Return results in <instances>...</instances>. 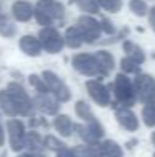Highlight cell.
I'll return each instance as SVG.
<instances>
[{"label":"cell","mask_w":155,"mask_h":157,"mask_svg":"<svg viewBox=\"0 0 155 157\" xmlns=\"http://www.w3.org/2000/svg\"><path fill=\"white\" fill-rule=\"evenodd\" d=\"M113 95H115L117 104L122 107H130L135 104L137 100V95H135V89L134 84L130 82V78L124 74H119L115 77V82H113Z\"/></svg>","instance_id":"obj_1"},{"label":"cell","mask_w":155,"mask_h":157,"mask_svg":"<svg viewBox=\"0 0 155 157\" xmlns=\"http://www.w3.org/2000/svg\"><path fill=\"white\" fill-rule=\"evenodd\" d=\"M73 67L79 70L80 74L88 77H107V74L103 72L100 62L95 55L90 54H79L73 57Z\"/></svg>","instance_id":"obj_2"},{"label":"cell","mask_w":155,"mask_h":157,"mask_svg":"<svg viewBox=\"0 0 155 157\" xmlns=\"http://www.w3.org/2000/svg\"><path fill=\"white\" fill-rule=\"evenodd\" d=\"M134 89H135V95L137 100L143 104L153 102L155 97V78L152 75H145V74H140L135 77L134 82Z\"/></svg>","instance_id":"obj_3"},{"label":"cell","mask_w":155,"mask_h":157,"mask_svg":"<svg viewBox=\"0 0 155 157\" xmlns=\"http://www.w3.org/2000/svg\"><path fill=\"white\" fill-rule=\"evenodd\" d=\"M77 27H79V30L83 37V42H87V44H94L95 40H98V37L102 33L100 24L97 20H94L92 17H82L79 20Z\"/></svg>","instance_id":"obj_4"},{"label":"cell","mask_w":155,"mask_h":157,"mask_svg":"<svg viewBox=\"0 0 155 157\" xmlns=\"http://www.w3.org/2000/svg\"><path fill=\"white\" fill-rule=\"evenodd\" d=\"M87 90H88V95L95 100L100 107H107L110 105V89L105 87L102 82L98 80H88L87 82Z\"/></svg>","instance_id":"obj_5"},{"label":"cell","mask_w":155,"mask_h":157,"mask_svg":"<svg viewBox=\"0 0 155 157\" xmlns=\"http://www.w3.org/2000/svg\"><path fill=\"white\" fill-rule=\"evenodd\" d=\"M77 130L80 132V137H82L87 144H94V142H97L103 136V127H102V124L97 121V119L87 122L85 127L77 125Z\"/></svg>","instance_id":"obj_6"},{"label":"cell","mask_w":155,"mask_h":157,"mask_svg":"<svg viewBox=\"0 0 155 157\" xmlns=\"http://www.w3.org/2000/svg\"><path fill=\"white\" fill-rule=\"evenodd\" d=\"M115 117H117V122H119L124 129L130 130V132H134V130L138 129L137 115L128 109V107H117L115 109Z\"/></svg>","instance_id":"obj_7"},{"label":"cell","mask_w":155,"mask_h":157,"mask_svg":"<svg viewBox=\"0 0 155 157\" xmlns=\"http://www.w3.org/2000/svg\"><path fill=\"white\" fill-rule=\"evenodd\" d=\"M42 40H43V45L49 52L52 54H55V52H58L62 47H64V40L60 39V35H58L55 30H43L42 32Z\"/></svg>","instance_id":"obj_8"},{"label":"cell","mask_w":155,"mask_h":157,"mask_svg":"<svg viewBox=\"0 0 155 157\" xmlns=\"http://www.w3.org/2000/svg\"><path fill=\"white\" fill-rule=\"evenodd\" d=\"M43 77H45V80L49 82V85H50L52 89H54L55 95H57L60 100H68V99H70V92H68V89L65 87V85L62 84L60 80H58V77H57V75H54L52 72H45V74H43Z\"/></svg>","instance_id":"obj_9"},{"label":"cell","mask_w":155,"mask_h":157,"mask_svg":"<svg viewBox=\"0 0 155 157\" xmlns=\"http://www.w3.org/2000/svg\"><path fill=\"white\" fill-rule=\"evenodd\" d=\"M124 50L128 54V57H132L134 60H137L138 63L145 62V54L142 52V48H140L138 45H135L134 42H130V40H125V42H124Z\"/></svg>","instance_id":"obj_10"},{"label":"cell","mask_w":155,"mask_h":157,"mask_svg":"<svg viewBox=\"0 0 155 157\" xmlns=\"http://www.w3.org/2000/svg\"><path fill=\"white\" fill-rule=\"evenodd\" d=\"M95 57L98 59V62H100L103 72H105L107 75H109V74L113 70V57L110 55V52L100 50V52H97V54H95Z\"/></svg>","instance_id":"obj_11"},{"label":"cell","mask_w":155,"mask_h":157,"mask_svg":"<svg viewBox=\"0 0 155 157\" xmlns=\"http://www.w3.org/2000/svg\"><path fill=\"white\" fill-rule=\"evenodd\" d=\"M67 44L70 47H80L83 44V37H82V33H80L79 30V27H70L68 30H67Z\"/></svg>","instance_id":"obj_12"},{"label":"cell","mask_w":155,"mask_h":157,"mask_svg":"<svg viewBox=\"0 0 155 157\" xmlns=\"http://www.w3.org/2000/svg\"><path fill=\"white\" fill-rule=\"evenodd\" d=\"M142 119H143V124L147 127L155 125V102L145 104V107L142 110Z\"/></svg>","instance_id":"obj_13"},{"label":"cell","mask_w":155,"mask_h":157,"mask_svg":"<svg viewBox=\"0 0 155 157\" xmlns=\"http://www.w3.org/2000/svg\"><path fill=\"white\" fill-rule=\"evenodd\" d=\"M55 129L58 130V132L62 134V136H70L72 134V122H70L68 117H65V115H60V117L55 119Z\"/></svg>","instance_id":"obj_14"},{"label":"cell","mask_w":155,"mask_h":157,"mask_svg":"<svg viewBox=\"0 0 155 157\" xmlns=\"http://www.w3.org/2000/svg\"><path fill=\"white\" fill-rule=\"evenodd\" d=\"M102 149H103V154L105 157H122V149L117 142L113 140H105L102 144Z\"/></svg>","instance_id":"obj_15"},{"label":"cell","mask_w":155,"mask_h":157,"mask_svg":"<svg viewBox=\"0 0 155 157\" xmlns=\"http://www.w3.org/2000/svg\"><path fill=\"white\" fill-rule=\"evenodd\" d=\"M75 110H77V115H79L80 119H83V121H87V122H90V121H94V114H92V109H90V105L85 102H77V105H75Z\"/></svg>","instance_id":"obj_16"},{"label":"cell","mask_w":155,"mask_h":157,"mask_svg":"<svg viewBox=\"0 0 155 157\" xmlns=\"http://www.w3.org/2000/svg\"><path fill=\"white\" fill-rule=\"evenodd\" d=\"M120 67H122V70H124V72H127V74H137L140 63H138L137 60H134L132 57H128V55H127L125 59H122Z\"/></svg>","instance_id":"obj_17"},{"label":"cell","mask_w":155,"mask_h":157,"mask_svg":"<svg viewBox=\"0 0 155 157\" xmlns=\"http://www.w3.org/2000/svg\"><path fill=\"white\" fill-rule=\"evenodd\" d=\"M83 12H90V13H95L98 12V2L97 0H73Z\"/></svg>","instance_id":"obj_18"},{"label":"cell","mask_w":155,"mask_h":157,"mask_svg":"<svg viewBox=\"0 0 155 157\" xmlns=\"http://www.w3.org/2000/svg\"><path fill=\"white\" fill-rule=\"evenodd\" d=\"M130 10L135 13V15L143 17L147 12H149V7H147V3L143 2V0H132L130 2Z\"/></svg>","instance_id":"obj_19"},{"label":"cell","mask_w":155,"mask_h":157,"mask_svg":"<svg viewBox=\"0 0 155 157\" xmlns=\"http://www.w3.org/2000/svg\"><path fill=\"white\" fill-rule=\"evenodd\" d=\"M98 5H102L107 12H119L122 7V0H97Z\"/></svg>","instance_id":"obj_20"},{"label":"cell","mask_w":155,"mask_h":157,"mask_svg":"<svg viewBox=\"0 0 155 157\" xmlns=\"http://www.w3.org/2000/svg\"><path fill=\"white\" fill-rule=\"evenodd\" d=\"M22 47L25 48V50H28V54H39V44L35 42L32 37H25V40L22 42Z\"/></svg>","instance_id":"obj_21"},{"label":"cell","mask_w":155,"mask_h":157,"mask_svg":"<svg viewBox=\"0 0 155 157\" xmlns=\"http://www.w3.org/2000/svg\"><path fill=\"white\" fill-rule=\"evenodd\" d=\"M100 27H102V32L109 33V35L115 33V27H113V24H112V22H109V20H102L100 22Z\"/></svg>","instance_id":"obj_22"},{"label":"cell","mask_w":155,"mask_h":157,"mask_svg":"<svg viewBox=\"0 0 155 157\" xmlns=\"http://www.w3.org/2000/svg\"><path fill=\"white\" fill-rule=\"evenodd\" d=\"M47 144H50L49 147H52V149H64V144H60L58 140H55L54 137H49V139H47Z\"/></svg>","instance_id":"obj_23"},{"label":"cell","mask_w":155,"mask_h":157,"mask_svg":"<svg viewBox=\"0 0 155 157\" xmlns=\"http://www.w3.org/2000/svg\"><path fill=\"white\" fill-rule=\"evenodd\" d=\"M57 157H75V154H73L72 151H68V149H60V152H58Z\"/></svg>","instance_id":"obj_24"},{"label":"cell","mask_w":155,"mask_h":157,"mask_svg":"<svg viewBox=\"0 0 155 157\" xmlns=\"http://www.w3.org/2000/svg\"><path fill=\"white\" fill-rule=\"evenodd\" d=\"M149 22L150 25H152V29L155 30V7L153 9H150V15H149Z\"/></svg>","instance_id":"obj_25"},{"label":"cell","mask_w":155,"mask_h":157,"mask_svg":"<svg viewBox=\"0 0 155 157\" xmlns=\"http://www.w3.org/2000/svg\"><path fill=\"white\" fill-rule=\"evenodd\" d=\"M135 144H137V140H135V139H134V140H130V142L127 144V149H134V145H135Z\"/></svg>","instance_id":"obj_26"},{"label":"cell","mask_w":155,"mask_h":157,"mask_svg":"<svg viewBox=\"0 0 155 157\" xmlns=\"http://www.w3.org/2000/svg\"><path fill=\"white\" fill-rule=\"evenodd\" d=\"M152 142L155 144V132H153V136H152Z\"/></svg>","instance_id":"obj_27"},{"label":"cell","mask_w":155,"mask_h":157,"mask_svg":"<svg viewBox=\"0 0 155 157\" xmlns=\"http://www.w3.org/2000/svg\"><path fill=\"white\" fill-rule=\"evenodd\" d=\"M153 157H155V154H153Z\"/></svg>","instance_id":"obj_28"}]
</instances>
